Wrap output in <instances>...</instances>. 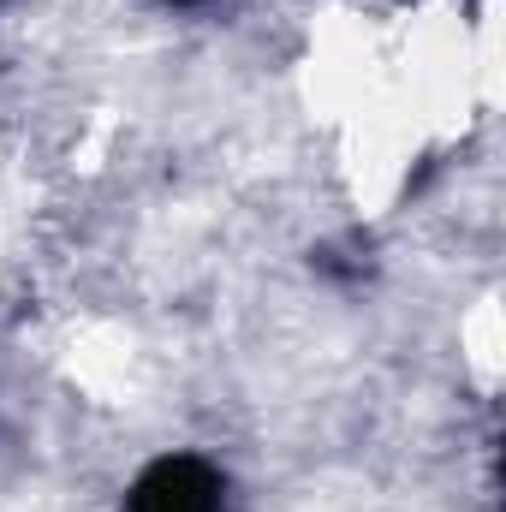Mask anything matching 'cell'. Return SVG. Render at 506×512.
<instances>
[{"instance_id": "obj_1", "label": "cell", "mask_w": 506, "mask_h": 512, "mask_svg": "<svg viewBox=\"0 0 506 512\" xmlns=\"http://www.w3.org/2000/svg\"><path fill=\"white\" fill-rule=\"evenodd\" d=\"M221 501H227L221 471L203 465V459H191V453L155 459L131 483V512H221Z\"/></svg>"}]
</instances>
